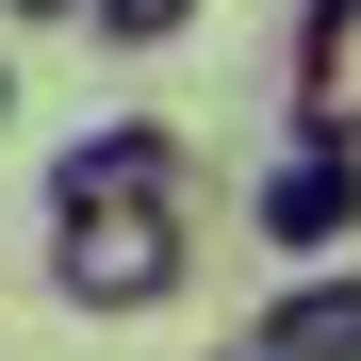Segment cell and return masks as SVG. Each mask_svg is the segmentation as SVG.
Here are the masks:
<instances>
[{"mask_svg": "<svg viewBox=\"0 0 361 361\" xmlns=\"http://www.w3.org/2000/svg\"><path fill=\"white\" fill-rule=\"evenodd\" d=\"M295 132L361 148V0H295Z\"/></svg>", "mask_w": 361, "mask_h": 361, "instance_id": "4", "label": "cell"}, {"mask_svg": "<svg viewBox=\"0 0 361 361\" xmlns=\"http://www.w3.org/2000/svg\"><path fill=\"white\" fill-rule=\"evenodd\" d=\"M0 132H17V49H0Z\"/></svg>", "mask_w": 361, "mask_h": 361, "instance_id": "8", "label": "cell"}, {"mask_svg": "<svg viewBox=\"0 0 361 361\" xmlns=\"http://www.w3.org/2000/svg\"><path fill=\"white\" fill-rule=\"evenodd\" d=\"M247 230H263L279 263H329V247H361V148L279 132V148L247 164Z\"/></svg>", "mask_w": 361, "mask_h": 361, "instance_id": "2", "label": "cell"}, {"mask_svg": "<svg viewBox=\"0 0 361 361\" xmlns=\"http://www.w3.org/2000/svg\"><path fill=\"white\" fill-rule=\"evenodd\" d=\"M197 279V197H49V295L82 329H132Z\"/></svg>", "mask_w": 361, "mask_h": 361, "instance_id": "1", "label": "cell"}, {"mask_svg": "<svg viewBox=\"0 0 361 361\" xmlns=\"http://www.w3.org/2000/svg\"><path fill=\"white\" fill-rule=\"evenodd\" d=\"M49 197H197V148H180L164 115H115V132L49 148Z\"/></svg>", "mask_w": 361, "mask_h": 361, "instance_id": "3", "label": "cell"}, {"mask_svg": "<svg viewBox=\"0 0 361 361\" xmlns=\"http://www.w3.org/2000/svg\"><path fill=\"white\" fill-rule=\"evenodd\" d=\"M0 33H82V0H0Z\"/></svg>", "mask_w": 361, "mask_h": 361, "instance_id": "7", "label": "cell"}, {"mask_svg": "<svg viewBox=\"0 0 361 361\" xmlns=\"http://www.w3.org/2000/svg\"><path fill=\"white\" fill-rule=\"evenodd\" d=\"M214 361H263V345H247V329H230V345H214Z\"/></svg>", "mask_w": 361, "mask_h": 361, "instance_id": "9", "label": "cell"}, {"mask_svg": "<svg viewBox=\"0 0 361 361\" xmlns=\"http://www.w3.org/2000/svg\"><path fill=\"white\" fill-rule=\"evenodd\" d=\"M82 33H99V49H180L197 0H82Z\"/></svg>", "mask_w": 361, "mask_h": 361, "instance_id": "6", "label": "cell"}, {"mask_svg": "<svg viewBox=\"0 0 361 361\" xmlns=\"http://www.w3.org/2000/svg\"><path fill=\"white\" fill-rule=\"evenodd\" d=\"M263 361H361V263H295L263 312H247Z\"/></svg>", "mask_w": 361, "mask_h": 361, "instance_id": "5", "label": "cell"}]
</instances>
